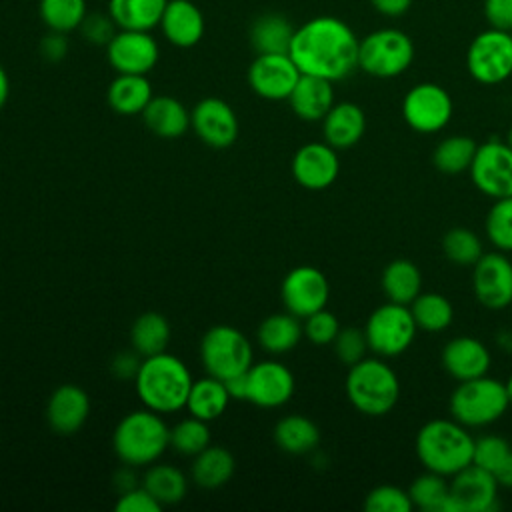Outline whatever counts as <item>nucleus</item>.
Here are the masks:
<instances>
[{"mask_svg":"<svg viewBox=\"0 0 512 512\" xmlns=\"http://www.w3.org/2000/svg\"><path fill=\"white\" fill-rule=\"evenodd\" d=\"M344 390L350 404L366 416L388 414L400 398V380L382 356H366L348 366Z\"/></svg>","mask_w":512,"mask_h":512,"instance_id":"obj_5","label":"nucleus"},{"mask_svg":"<svg viewBox=\"0 0 512 512\" xmlns=\"http://www.w3.org/2000/svg\"><path fill=\"white\" fill-rule=\"evenodd\" d=\"M304 336V328L298 316L286 312L266 316L256 330V340L262 350L272 356H280L290 352L300 338Z\"/></svg>","mask_w":512,"mask_h":512,"instance_id":"obj_28","label":"nucleus"},{"mask_svg":"<svg viewBox=\"0 0 512 512\" xmlns=\"http://www.w3.org/2000/svg\"><path fill=\"white\" fill-rule=\"evenodd\" d=\"M440 360L442 368L458 382L488 374L492 362L488 348L474 336H456L448 340Z\"/></svg>","mask_w":512,"mask_h":512,"instance_id":"obj_22","label":"nucleus"},{"mask_svg":"<svg viewBox=\"0 0 512 512\" xmlns=\"http://www.w3.org/2000/svg\"><path fill=\"white\" fill-rule=\"evenodd\" d=\"M248 394L246 400L258 408H280L284 406L296 388L294 374L278 360H262L248 368Z\"/></svg>","mask_w":512,"mask_h":512,"instance_id":"obj_19","label":"nucleus"},{"mask_svg":"<svg viewBox=\"0 0 512 512\" xmlns=\"http://www.w3.org/2000/svg\"><path fill=\"white\" fill-rule=\"evenodd\" d=\"M332 346L336 358L346 366L360 362L362 358H366V352L370 350L366 334L360 328H340Z\"/></svg>","mask_w":512,"mask_h":512,"instance_id":"obj_45","label":"nucleus"},{"mask_svg":"<svg viewBox=\"0 0 512 512\" xmlns=\"http://www.w3.org/2000/svg\"><path fill=\"white\" fill-rule=\"evenodd\" d=\"M84 38L92 44H98V46H106L114 34L118 32V26L116 22L112 20V16H104V14H86V18L82 20L80 28H78Z\"/></svg>","mask_w":512,"mask_h":512,"instance_id":"obj_48","label":"nucleus"},{"mask_svg":"<svg viewBox=\"0 0 512 512\" xmlns=\"http://www.w3.org/2000/svg\"><path fill=\"white\" fill-rule=\"evenodd\" d=\"M170 446V428L162 414L144 408L122 416L112 434L114 454L122 464L140 468L154 464Z\"/></svg>","mask_w":512,"mask_h":512,"instance_id":"obj_4","label":"nucleus"},{"mask_svg":"<svg viewBox=\"0 0 512 512\" xmlns=\"http://www.w3.org/2000/svg\"><path fill=\"white\" fill-rule=\"evenodd\" d=\"M506 390H508V400H510V408H512V374H510V378L506 380Z\"/></svg>","mask_w":512,"mask_h":512,"instance_id":"obj_58","label":"nucleus"},{"mask_svg":"<svg viewBox=\"0 0 512 512\" xmlns=\"http://www.w3.org/2000/svg\"><path fill=\"white\" fill-rule=\"evenodd\" d=\"M38 12L48 30L66 34L80 28L88 14V6L86 0H40Z\"/></svg>","mask_w":512,"mask_h":512,"instance_id":"obj_39","label":"nucleus"},{"mask_svg":"<svg viewBox=\"0 0 512 512\" xmlns=\"http://www.w3.org/2000/svg\"><path fill=\"white\" fill-rule=\"evenodd\" d=\"M382 292L390 302L396 304H410L422 292V274L420 268L406 260L396 258L392 260L382 272Z\"/></svg>","mask_w":512,"mask_h":512,"instance_id":"obj_34","label":"nucleus"},{"mask_svg":"<svg viewBox=\"0 0 512 512\" xmlns=\"http://www.w3.org/2000/svg\"><path fill=\"white\" fill-rule=\"evenodd\" d=\"M366 132V114L354 102H334L322 118L324 142L336 150L352 148Z\"/></svg>","mask_w":512,"mask_h":512,"instance_id":"obj_24","label":"nucleus"},{"mask_svg":"<svg viewBox=\"0 0 512 512\" xmlns=\"http://www.w3.org/2000/svg\"><path fill=\"white\" fill-rule=\"evenodd\" d=\"M506 144L510 146V150H512V128L508 130V134H506Z\"/></svg>","mask_w":512,"mask_h":512,"instance_id":"obj_59","label":"nucleus"},{"mask_svg":"<svg viewBox=\"0 0 512 512\" xmlns=\"http://www.w3.org/2000/svg\"><path fill=\"white\" fill-rule=\"evenodd\" d=\"M248 372V370H246ZM246 372L242 374H236V376H230L224 380L226 384V390L230 394V398L234 400H246V394H248V380H246Z\"/></svg>","mask_w":512,"mask_h":512,"instance_id":"obj_55","label":"nucleus"},{"mask_svg":"<svg viewBox=\"0 0 512 512\" xmlns=\"http://www.w3.org/2000/svg\"><path fill=\"white\" fill-rule=\"evenodd\" d=\"M354 30L336 16H316L294 30L290 58L302 74L338 82L358 68Z\"/></svg>","mask_w":512,"mask_h":512,"instance_id":"obj_1","label":"nucleus"},{"mask_svg":"<svg viewBox=\"0 0 512 512\" xmlns=\"http://www.w3.org/2000/svg\"><path fill=\"white\" fill-rule=\"evenodd\" d=\"M272 436L282 452L294 456L312 452L320 442L318 426L308 416L302 414H288L280 418L274 426Z\"/></svg>","mask_w":512,"mask_h":512,"instance_id":"obj_31","label":"nucleus"},{"mask_svg":"<svg viewBox=\"0 0 512 512\" xmlns=\"http://www.w3.org/2000/svg\"><path fill=\"white\" fill-rule=\"evenodd\" d=\"M280 296L284 308L304 320L316 310L326 308L330 298V284L324 272L314 266H296L292 268L280 286Z\"/></svg>","mask_w":512,"mask_h":512,"instance_id":"obj_16","label":"nucleus"},{"mask_svg":"<svg viewBox=\"0 0 512 512\" xmlns=\"http://www.w3.org/2000/svg\"><path fill=\"white\" fill-rule=\"evenodd\" d=\"M230 400L232 398L226 390L224 380L208 374V376L192 382L188 400H186V410L194 418L212 422V420H218L226 412Z\"/></svg>","mask_w":512,"mask_h":512,"instance_id":"obj_29","label":"nucleus"},{"mask_svg":"<svg viewBox=\"0 0 512 512\" xmlns=\"http://www.w3.org/2000/svg\"><path fill=\"white\" fill-rule=\"evenodd\" d=\"M338 150L328 142H308L292 158L294 180L308 190H324L334 184L340 172Z\"/></svg>","mask_w":512,"mask_h":512,"instance_id":"obj_20","label":"nucleus"},{"mask_svg":"<svg viewBox=\"0 0 512 512\" xmlns=\"http://www.w3.org/2000/svg\"><path fill=\"white\" fill-rule=\"evenodd\" d=\"M510 450H512V446L502 436H496V434L482 436V438L474 440L472 464L494 474V470L504 462V458L510 454Z\"/></svg>","mask_w":512,"mask_h":512,"instance_id":"obj_46","label":"nucleus"},{"mask_svg":"<svg viewBox=\"0 0 512 512\" xmlns=\"http://www.w3.org/2000/svg\"><path fill=\"white\" fill-rule=\"evenodd\" d=\"M484 18L490 28L512 30V0H484Z\"/></svg>","mask_w":512,"mask_h":512,"instance_id":"obj_50","label":"nucleus"},{"mask_svg":"<svg viewBox=\"0 0 512 512\" xmlns=\"http://www.w3.org/2000/svg\"><path fill=\"white\" fill-rule=\"evenodd\" d=\"M414 508L408 490L392 484L372 488L364 498L366 512H410Z\"/></svg>","mask_w":512,"mask_h":512,"instance_id":"obj_44","label":"nucleus"},{"mask_svg":"<svg viewBox=\"0 0 512 512\" xmlns=\"http://www.w3.org/2000/svg\"><path fill=\"white\" fill-rule=\"evenodd\" d=\"M470 76L486 86L500 84L512 76V36L510 32L488 28L476 34L466 50Z\"/></svg>","mask_w":512,"mask_h":512,"instance_id":"obj_10","label":"nucleus"},{"mask_svg":"<svg viewBox=\"0 0 512 512\" xmlns=\"http://www.w3.org/2000/svg\"><path fill=\"white\" fill-rule=\"evenodd\" d=\"M66 50H68V42L62 32L50 30V34L40 42V54L50 62L62 60L66 56Z\"/></svg>","mask_w":512,"mask_h":512,"instance_id":"obj_52","label":"nucleus"},{"mask_svg":"<svg viewBox=\"0 0 512 512\" xmlns=\"http://www.w3.org/2000/svg\"><path fill=\"white\" fill-rule=\"evenodd\" d=\"M294 26L282 14H262L250 26V42L258 54H288Z\"/></svg>","mask_w":512,"mask_h":512,"instance_id":"obj_32","label":"nucleus"},{"mask_svg":"<svg viewBox=\"0 0 512 512\" xmlns=\"http://www.w3.org/2000/svg\"><path fill=\"white\" fill-rule=\"evenodd\" d=\"M498 488L492 472L470 464L452 476L446 512H490L498 506Z\"/></svg>","mask_w":512,"mask_h":512,"instance_id":"obj_13","label":"nucleus"},{"mask_svg":"<svg viewBox=\"0 0 512 512\" xmlns=\"http://www.w3.org/2000/svg\"><path fill=\"white\" fill-rule=\"evenodd\" d=\"M190 128L210 148L222 150L236 142L240 124L234 108L218 98L206 96L190 110Z\"/></svg>","mask_w":512,"mask_h":512,"instance_id":"obj_15","label":"nucleus"},{"mask_svg":"<svg viewBox=\"0 0 512 512\" xmlns=\"http://www.w3.org/2000/svg\"><path fill=\"white\" fill-rule=\"evenodd\" d=\"M302 328H304V336L312 344L326 346V344L334 342V338L340 330V324H338V318L330 310L322 308V310H316L310 316H306Z\"/></svg>","mask_w":512,"mask_h":512,"instance_id":"obj_47","label":"nucleus"},{"mask_svg":"<svg viewBox=\"0 0 512 512\" xmlns=\"http://www.w3.org/2000/svg\"><path fill=\"white\" fill-rule=\"evenodd\" d=\"M236 470L234 454L224 446H206L200 454L194 456L190 466L192 480L208 490L224 486Z\"/></svg>","mask_w":512,"mask_h":512,"instance_id":"obj_30","label":"nucleus"},{"mask_svg":"<svg viewBox=\"0 0 512 512\" xmlns=\"http://www.w3.org/2000/svg\"><path fill=\"white\" fill-rule=\"evenodd\" d=\"M478 144L470 136H448L440 140L432 152L434 166L444 174H460L470 170Z\"/></svg>","mask_w":512,"mask_h":512,"instance_id":"obj_38","label":"nucleus"},{"mask_svg":"<svg viewBox=\"0 0 512 512\" xmlns=\"http://www.w3.org/2000/svg\"><path fill=\"white\" fill-rule=\"evenodd\" d=\"M292 112L306 120L316 122L326 116V112L334 106V88L332 82L320 76L302 74L288 96Z\"/></svg>","mask_w":512,"mask_h":512,"instance_id":"obj_25","label":"nucleus"},{"mask_svg":"<svg viewBox=\"0 0 512 512\" xmlns=\"http://www.w3.org/2000/svg\"><path fill=\"white\" fill-rule=\"evenodd\" d=\"M142 356L130 348V350H124V352H118L112 362H110V372L116 376V378H122V380H134L136 374H138V368L142 364L140 360Z\"/></svg>","mask_w":512,"mask_h":512,"instance_id":"obj_51","label":"nucleus"},{"mask_svg":"<svg viewBox=\"0 0 512 512\" xmlns=\"http://www.w3.org/2000/svg\"><path fill=\"white\" fill-rule=\"evenodd\" d=\"M130 344L142 356L166 352L170 344V324L158 312L140 314L130 328Z\"/></svg>","mask_w":512,"mask_h":512,"instance_id":"obj_35","label":"nucleus"},{"mask_svg":"<svg viewBox=\"0 0 512 512\" xmlns=\"http://www.w3.org/2000/svg\"><path fill=\"white\" fill-rule=\"evenodd\" d=\"M412 318L420 330L442 332L452 324L454 308L452 302L438 292H420L408 304Z\"/></svg>","mask_w":512,"mask_h":512,"instance_id":"obj_37","label":"nucleus"},{"mask_svg":"<svg viewBox=\"0 0 512 512\" xmlns=\"http://www.w3.org/2000/svg\"><path fill=\"white\" fill-rule=\"evenodd\" d=\"M114 510H118V512H160L162 504L144 486H136L118 496Z\"/></svg>","mask_w":512,"mask_h":512,"instance_id":"obj_49","label":"nucleus"},{"mask_svg":"<svg viewBox=\"0 0 512 512\" xmlns=\"http://www.w3.org/2000/svg\"><path fill=\"white\" fill-rule=\"evenodd\" d=\"M510 36H512V30H510Z\"/></svg>","mask_w":512,"mask_h":512,"instance_id":"obj_60","label":"nucleus"},{"mask_svg":"<svg viewBox=\"0 0 512 512\" xmlns=\"http://www.w3.org/2000/svg\"><path fill=\"white\" fill-rule=\"evenodd\" d=\"M416 330L418 326L410 308L390 300L372 310L364 326L368 348L382 358H392L406 352L416 338Z\"/></svg>","mask_w":512,"mask_h":512,"instance_id":"obj_9","label":"nucleus"},{"mask_svg":"<svg viewBox=\"0 0 512 512\" xmlns=\"http://www.w3.org/2000/svg\"><path fill=\"white\" fill-rule=\"evenodd\" d=\"M158 26L172 46L192 48L202 40L206 22L192 0H168Z\"/></svg>","mask_w":512,"mask_h":512,"instance_id":"obj_23","label":"nucleus"},{"mask_svg":"<svg viewBox=\"0 0 512 512\" xmlns=\"http://www.w3.org/2000/svg\"><path fill=\"white\" fill-rule=\"evenodd\" d=\"M448 490H450V484L446 476L426 470L410 484L408 494L414 508H420L424 512H446Z\"/></svg>","mask_w":512,"mask_h":512,"instance_id":"obj_40","label":"nucleus"},{"mask_svg":"<svg viewBox=\"0 0 512 512\" xmlns=\"http://www.w3.org/2000/svg\"><path fill=\"white\" fill-rule=\"evenodd\" d=\"M450 414L466 428H482L494 424L510 408L506 382L488 374L460 382L450 394Z\"/></svg>","mask_w":512,"mask_h":512,"instance_id":"obj_6","label":"nucleus"},{"mask_svg":"<svg viewBox=\"0 0 512 512\" xmlns=\"http://www.w3.org/2000/svg\"><path fill=\"white\" fill-rule=\"evenodd\" d=\"M142 486L162 504L172 506L184 500L188 492V478L184 472L172 464H150L142 478Z\"/></svg>","mask_w":512,"mask_h":512,"instance_id":"obj_36","label":"nucleus"},{"mask_svg":"<svg viewBox=\"0 0 512 512\" xmlns=\"http://www.w3.org/2000/svg\"><path fill=\"white\" fill-rule=\"evenodd\" d=\"M152 96V84L146 74H116L106 92L110 108L122 116L142 114Z\"/></svg>","mask_w":512,"mask_h":512,"instance_id":"obj_27","label":"nucleus"},{"mask_svg":"<svg viewBox=\"0 0 512 512\" xmlns=\"http://www.w3.org/2000/svg\"><path fill=\"white\" fill-rule=\"evenodd\" d=\"M90 416V396L76 384L58 386L46 402V422L60 436L76 434Z\"/></svg>","mask_w":512,"mask_h":512,"instance_id":"obj_21","label":"nucleus"},{"mask_svg":"<svg viewBox=\"0 0 512 512\" xmlns=\"http://www.w3.org/2000/svg\"><path fill=\"white\" fill-rule=\"evenodd\" d=\"M416 456L426 470L452 478L472 464L474 438L454 418H434L416 434Z\"/></svg>","mask_w":512,"mask_h":512,"instance_id":"obj_3","label":"nucleus"},{"mask_svg":"<svg viewBox=\"0 0 512 512\" xmlns=\"http://www.w3.org/2000/svg\"><path fill=\"white\" fill-rule=\"evenodd\" d=\"M454 112L448 90L434 82H420L412 86L402 100L404 122L420 134H434L442 130Z\"/></svg>","mask_w":512,"mask_h":512,"instance_id":"obj_11","label":"nucleus"},{"mask_svg":"<svg viewBox=\"0 0 512 512\" xmlns=\"http://www.w3.org/2000/svg\"><path fill=\"white\" fill-rule=\"evenodd\" d=\"M370 4L378 14L388 18H398L408 12V8L412 6V0H370Z\"/></svg>","mask_w":512,"mask_h":512,"instance_id":"obj_53","label":"nucleus"},{"mask_svg":"<svg viewBox=\"0 0 512 512\" xmlns=\"http://www.w3.org/2000/svg\"><path fill=\"white\" fill-rule=\"evenodd\" d=\"M468 172L482 194L494 200L512 196V150L506 142L488 140L478 144Z\"/></svg>","mask_w":512,"mask_h":512,"instance_id":"obj_12","label":"nucleus"},{"mask_svg":"<svg viewBox=\"0 0 512 512\" xmlns=\"http://www.w3.org/2000/svg\"><path fill=\"white\" fill-rule=\"evenodd\" d=\"M210 446L208 422L188 416L170 428V448L182 456H196Z\"/></svg>","mask_w":512,"mask_h":512,"instance_id":"obj_41","label":"nucleus"},{"mask_svg":"<svg viewBox=\"0 0 512 512\" xmlns=\"http://www.w3.org/2000/svg\"><path fill=\"white\" fill-rule=\"evenodd\" d=\"M442 252L450 262L458 266H474L484 254L478 234L462 226L450 228L442 236Z\"/></svg>","mask_w":512,"mask_h":512,"instance_id":"obj_42","label":"nucleus"},{"mask_svg":"<svg viewBox=\"0 0 512 512\" xmlns=\"http://www.w3.org/2000/svg\"><path fill=\"white\" fill-rule=\"evenodd\" d=\"M472 290L488 310H504L512 304V260L504 252H488L472 266Z\"/></svg>","mask_w":512,"mask_h":512,"instance_id":"obj_14","label":"nucleus"},{"mask_svg":"<svg viewBox=\"0 0 512 512\" xmlns=\"http://www.w3.org/2000/svg\"><path fill=\"white\" fill-rule=\"evenodd\" d=\"M200 360L206 374L226 380L254 364L252 344L238 328L216 324L200 340Z\"/></svg>","mask_w":512,"mask_h":512,"instance_id":"obj_8","label":"nucleus"},{"mask_svg":"<svg viewBox=\"0 0 512 512\" xmlns=\"http://www.w3.org/2000/svg\"><path fill=\"white\" fill-rule=\"evenodd\" d=\"M168 0H108V14L122 30L150 32L160 24Z\"/></svg>","mask_w":512,"mask_h":512,"instance_id":"obj_33","label":"nucleus"},{"mask_svg":"<svg viewBox=\"0 0 512 512\" xmlns=\"http://www.w3.org/2000/svg\"><path fill=\"white\" fill-rule=\"evenodd\" d=\"M136 480H138V478H136V474H134V466L124 464L120 470L114 472L112 484H114V488H116V492H118V496H120V494H124V492H128V490L136 488V486H138Z\"/></svg>","mask_w":512,"mask_h":512,"instance_id":"obj_54","label":"nucleus"},{"mask_svg":"<svg viewBox=\"0 0 512 512\" xmlns=\"http://www.w3.org/2000/svg\"><path fill=\"white\" fill-rule=\"evenodd\" d=\"M486 238L500 252H512V196L496 198L484 222Z\"/></svg>","mask_w":512,"mask_h":512,"instance_id":"obj_43","label":"nucleus"},{"mask_svg":"<svg viewBox=\"0 0 512 512\" xmlns=\"http://www.w3.org/2000/svg\"><path fill=\"white\" fill-rule=\"evenodd\" d=\"M414 60L412 38L398 28H380L358 44V68L374 78H394Z\"/></svg>","mask_w":512,"mask_h":512,"instance_id":"obj_7","label":"nucleus"},{"mask_svg":"<svg viewBox=\"0 0 512 512\" xmlns=\"http://www.w3.org/2000/svg\"><path fill=\"white\" fill-rule=\"evenodd\" d=\"M146 128L160 138H178L190 128V110L174 96H152L142 112Z\"/></svg>","mask_w":512,"mask_h":512,"instance_id":"obj_26","label":"nucleus"},{"mask_svg":"<svg viewBox=\"0 0 512 512\" xmlns=\"http://www.w3.org/2000/svg\"><path fill=\"white\" fill-rule=\"evenodd\" d=\"M300 76L290 54H258L248 68V84L264 100H288Z\"/></svg>","mask_w":512,"mask_h":512,"instance_id":"obj_18","label":"nucleus"},{"mask_svg":"<svg viewBox=\"0 0 512 512\" xmlns=\"http://www.w3.org/2000/svg\"><path fill=\"white\" fill-rule=\"evenodd\" d=\"M192 382L194 378L188 366L178 356L168 352L142 358L134 378L136 394L144 408H150L162 416L186 408Z\"/></svg>","mask_w":512,"mask_h":512,"instance_id":"obj_2","label":"nucleus"},{"mask_svg":"<svg viewBox=\"0 0 512 512\" xmlns=\"http://www.w3.org/2000/svg\"><path fill=\"white\" fill-rule=\"evenodd\" d=\"M110 66L118 74H148L160 58L158 42L144 30H122L106 44Z\"/></svg>","mask_w":512,"mask_h":512,"instance_id":"obj_17","label":"nucleus"},{"mask_svg":"<svg viewBox=\"0 0 512 512\" xmlns=\"http://www.w3.org/2000/svg\"><path fill=\"white\" fill-rule=\"evenodd\" d=\"M8 96H10V80H8V74H6L4 66L0 64V110L8 102Z\"/></svg>","mask_w":512,"mask_h":512,"instance_id":"obj_57","label":"nucleus"},{"mask_svg":"<svg viewBox=\"0 0 512 512\" xmlns=\"http://www.w3.org/2000/svg\"><path fill=\"white\" fill-rule=\"evenodd\" d=\"M494 478H496L498 486L512 488V450H510V454L504 458V462L494 470Z\"/></svg>","mask_w":512,"mask_h":512,"instance_id":"obj_56","label":"nucleus"}]
</instances>
